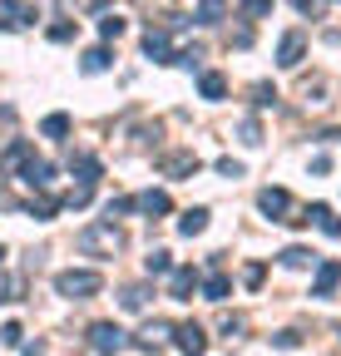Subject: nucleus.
<instances>
[{"label": "nucleus", "instance_id": "obj_26", "mask_svg": "<svg viewBox=\"0 0 341 356\" xmlns=\"http://www.w3.org/2000/svg\"><path fill=\"white\" fill-rule=\"evenodd\" d=\"M40 134H45V139H65V134H69V114H45V119H40Z\"/></svg>", "mask_w": 341, "mask_h": 356}, {"label": "nucleus", "instance_id": "obj_39", "mask_svg": "<svg viewBox=\"0 0 341 356\" xmlns=\"http://www.w3.org/2000/svg\"><path fill=\"white\" fill-rule=\"evenodd\" d=\"M272 341H277V346H282V351H292V346H297V341H302V337H297V332H277V337H272Z\"/></svg>", "mask_w": 341, "mask_h": 356}, {"label": "nucleus", "instance_id": "obj_24", "mask_svg": "<svg viewBox=\"0 0 341 356\" xmlns=\"http://www.w3.org/2000/svg\"><path fill=\"white\" fill-rule=\"evenodd\" d=\"M119 307H124V312H144V307H149V287H144V282L124 287V292H119Z\"/></svg>", "mask_w": 341, "mask_h": 356}, {"label": "nucleus", "instance_id": "obj_6", "mask_svg": "<svg viewBox=\"0 0 341 356\" xmlns=\"http://www.w3.org/2000/svg\"><path fill=\"white\" fill-rule=\"evenodd\" d=\"M90 346H94L99 356H119L124 346H129V337H124L114 322H94V327H90Z\"/></svg>", "mask_w": 341, "mask_h": 356}, {"label": "nucleus", "instance_id": "obj_7", "mask_svg": "<svg viewBox=\"0 0 341 356\" xmlns=\"http://www.w3.org/2000/svg\"><path fill=\"white\" fill-rule=\"evenodd\" d=\"M174 346H178L183 356H203V351H208V332H203L198 322H178V327H174Z\"/></svg>", "mask_w": 341, "mask_h": 356}, {"label": "nucleus", "instance_id": "obj_32", "mask_svg": "<svg viewBox=\"0 0 341 356\" xmlns=\"http://www.w3.org/2000/svg\"><path fill=\"white\" fill-rule=\"evenodd\" d=\"M218 332H223V337H242V332H247V317H228V312H223V317H218Z\"/></svg>", "mask_w": 341, "mask_h": 356}, {"label": "nucleus", "instance_id": "obj_3", "mask_svg": "<svg viewBox=\"0 0 341 356\" xmlns=\"http://www.w3.org/2000/svg\"><path fill=\"white\" fill-rule=\"evenodd\" d=\"M258 208H263L272 222H292V228H302V222H307V213H297V203H292L287 188H263V193H258Z\"/></svg>", "mask_w": 341, "mask_h": 356}, {"label": "nucleus", "instance_id": "obj_40", "mask_svg": "<svg viewBox=\"0 0 341 356\" xmlns=\"http://www.w3.org/2000/svg\"><path fill=\"white\" fill-rule=\"evenodd\" d=\"M0 302H10V282L6 277H0Z\"/></svg>", "mask_w": 341, "mask_h": 356}, {"label": "nucleus", "instance_id": "obj_15", "mask_svg": "<svg viewBox=\"0 0 341 356\" xmlns=\"http://www.w3.org/2000/svg\"><path fill=\"white\" fill-rule=\"evenodd\" d=\"M20 178H25V184H30L35 193H45V184L55 178V163H50V159H30V163L20 168Z\"/></svg>", "mask_w": 341, "mask_h": 356}, {"label": "nucleus", "instance_id": "obj_36", "mask_svg": "<svg viewBox=\"0 0 341 356\" xmlns=\"http://www.w3.org/2000/svg\"><path fill=\"white\" fill-rule=\"evenodd\" d=\"M99 35H104V40H119V35H124V20H119V15H104V20H99Z\"/></svg>", "mask_w": 341, "mask_h": 356}, {"label": "nucleus", "instance_id": "obj_25", "mask_svg": "<svg viewBox=\"0 0 341 356\" xmlns=\"http://www.w3.org/2000/svg\"><path fill=\"white\" fill-rule=\"evenodd\" d=\"M277 262H282V267H312V262H317V252L292 243V248H282V252H277Z\"/></svg>", "mask_w": 341, "mask_h": 356}, {"label": "nucleus", "instance_id": "obj_28", "mask_svg": "<svg viewBox=\"0 0 341 356\" xmlns=\"http://www.w3.org/2000/svg\"><path fill=\"white\" fill-rule=\"evenodd\" d=\"M90 198H94V184H74V188L60 198V208H90Z\"/></svg>", "mask_w": 341, "mask_h": 356}, {"label": "nucleus", "instance_id": "obj_38", "mask_svg": "<svg viewBox=\"0 0 341 356\" xmlns=\"http://www.w3.org/2000/svg\"><path fill=\"white\" fill-rule=\"evenodd\" d=\"M218 173H223V178H242V163H238V159H218Z\"/></svg>", "mask_w": 341, "mask_h": 356}, {"label": "nucleus", "instance_id": "obj_34", "mask_svg": "<svg viewBox=\"0 0 341 356\" xmlns=\"http://www.w3.org/2000/svg\"><path fill=\"white\" fill-rule=\"evenodd\" d=\"M263 277H267L263 262H247V267H242V287H263Z\"/></svg>", "mask_w": 341, "mask_h": 356}, {"label": "nucleus", "instance_id": "obj_23", "mask_svg": "<svg viewBox=\"0 0 341 356\" xmlns=\"http://www.w3.org/2000/svg\"><path fill=\"white\" fill-rule=\"evenodd\" d=\"M203 228H208V208H188V213L178 218V233H183V238H198Z\"/></svg>", "mask_w": 341, "mask_h": 356}, {"label": "nucleus", "instance_id": "obj_33", "mask_svg": "<svg viewBox=\"0 0 341 356\" xmlns=\"http://www.w3.org/2000/svg\"><path fill=\"white\" fill-rule=\"evenodd\" d=\"M74 30H79L74 20H55V25H50V40H55V44H69V40H74Z\"/></svg>", "mask_w": 341, "mask_h": 356}, {"label": "nucleus", "instance_id": "obj_31", "mask_svg": "<svg viewBox=\"0 0 341 356\" xmlns=\"http://www.w3.org/2000/svg\"><path fill=\"white\" fill-rule=\"evenodd\" d=\"M272 15V0H242V20H263Z\"/></svg>", "mask_w": 341, "mask_h": 356}, {"label": "nucleus", "instance_id": "obj_16", "mask_svg": "<svg viewBox=\"0 0 341 356\" xmlns=\"http://www.w3.org/2000/svg\"><path fill=\"white\" fill-rule=\"evenodd\" d=\"M69 173L79 178V184H99V173H104V163H99L94 154H69Z\"/></svg>", "mask_w": 341, "mask_h": 356}, {"label": "nucleus", "instance_id": "obj_17", "mask_svg": "<svg viewBox=\"0 0 341 356\" xmlns=\"http://www.w3.org/2000/svg\"><path fill=\"white\" fill-rule=\"evenodd\" d=\"M302 213H307V222H317L326 238H341V218H336L326 203H312V208H302Z\"/></svg>", "mask_w": 341, "mask_h": 356}, {"label": "nucleus", "instance_id": "obj_18", "mask_svg": "<svg viewBox=\"0 0 341 356\" xmlns=\"http://www.w3.org/2000/svg\"><path fill=\"white\" fill-rule=\"evenodd\" d=\"M198 95H203V99H223V95H228V74L203 70V74H198Z\"/></svg>", "mask_w": 341, "mask_h": 356}, {"label": "nucleus", "instance_id": "obj_19", "mask_svg": "<svg viewBox=\"0 0 341 356\" xmlns=\"http://www.w3.org/2000/svg\"><path fill=\"white\" fill-rule=\"evenodd\" d=\"M109 65H114V55L104 50V44H94V50H84V60H79V70H84V74H104Z\"/></svg>", "mask_w": 341, "mask_h": 356}, {"label": "nucleus", "instance_id": "obj_1", "mask_svg": "<svg viewBox=\"0 0 341 356\" xmlns=\"http://www.w3.org/2000/svg\"><path fill=\"white\" fill-rule=\"evenodd\" d=\"M124 243H129V238H124V228H119V222H90V228H79L74 233V248L84 252V257H119L124 252Z\"/></svg>", "mask_w": 341, "mask_h": 356}, {"label": "nucleus", "instance_id": "obj_35", "mask_svg": "<svg viewBox=\"0 0 341 356\" xmlns=\"http://www.w3.org/2000/svg\"><path fill=\"white\" fill-rule=\"evenodd\" d=\"M0 341H6V346H25V332H20V322H6V327H0Z\"/></svg>", "mask_w": 341, "mask_h": 356}, {"label": "nucleus", "instance_id": "obj_29", "mask_svg": "<svg viewBox=\"0 0 341 356\" xmlns=\"http://www.w3.org/2000/svg\"><path fill=\"white\" fill-rule=\"evenodd\" d=\"M272 104H277V89L267 79H258V84H252V109H272Z\"/></svg>", "mask_w": 341, "mask_h": 356}, {"label": "nucleus", "instance_id": "obj_22", "mask_svg": "<svg viewBox=\"0 0 341 356\" xmlns=\"http://www.w3.org/2000/svg\"><path fill=\"white\" fill-rule=\"evenodd\" d=\"M25 213H35L40 222H45V218H55V213H60V198H50V193H30Z\"/></svg>", "mask_w": 341, "mask_h": 356}, {"label": "nucleus", "instance_id": "obj_2", "mask_svg": "<svg viewBox=\"0 0 341 356\" xmlns=\"http://www.w3.org/2000/svg\"><path fill=\"white\" fill-rule=\"evenodd\" d=\"M55 292L69 297V302H84V297L104 292V277L94 273V267H65V273H55Z\"/></svg>", "mask_w": 341, "mask_h": 356}, {"label": "nucleus", "instance_id": "obj_14", "mask_svg": "<svg viewBox=\"0 0 341 356\" xmlns=\"http://www.w3.org/2000/svg\"><path fill=\"white\" fill-rule=\"evenodd\" d=\"M163 337H174V327L153 317V322H144V327L134 332V346H139V351H158V346H163Z\"/></svg>", "mask_w": 341, "mask_h": 356}, {"label": "nucleus", "instance_id": "obj_21", "mask_svg": "<svg viewBox=\"0 0 341 356\" xmlns=\"http://www.w3.org/2000/svg\"><path fill=\"white\" fill-rule=\"evenodd\" d=\"M144 267H149V277H174V252H168V248H153L149 257H144Z\"/></svg>", "mask_w": 341, "mask_h": 356}, {"label": "nucleus", "instance_id": "obj_12", "mask_svg": "<svg viewBox=\"0 0 341 356\" xmlns=\"http://www.w3.org/2000/svg\"><path fill=\"white\" fill-rule=\"evenodd\" d=\"M228 292H233V277L223 273V262L213 257V273L203 277V297H208V302H228Z\"/></svg>", "mask_w": 341, "mask_h": 356}, {"label": "nucleus", "instance_id": "obj_37", "mask_svg": "<svg viewBox=\"0 0 341 356\" xmlns=\"http://www.w3.org/2000/svg\"><path fill=\"white\" fill-rule=\"evenodd\" d=\"M292 6H297V10H302V15H312V20H317V15L326 10V0H292Z\"/></svg>", "mask_w": 341, "mask_h": 356}, {"label": "nucleus", "instance_id": "obj_8", "mask_svg": "<svg viewBox=\"0 0 341 356\" xmlns=\"http://www.w3.org/2000/svg\"><path fill=\"white\" fill-rule=\"evenodd\" d=\"M302 55H307V35H302V30H287V35L277 40V65H282V70H297V65H302Z\"/></svg>", "mask_w": 341, "mask_h": 356}, {"label": "nucleus", "instance_id": "obj_30", "mask_svg": "<svg viewBox=\"0 0 341 356\" xmlns=\"http://www.w3.org/2000/svg\"><path fill=\"white\" fill-rule=\"evenodd\" d=\"M238 139L258 149V144H263V124H258V119H242V124H238Z\"/></svg>", "mask_w": 341, "mask_h": 356}, {"label": "nucleus", "instance_id": "obj_13", "mask_svg": "<svg viewBox=\"0 0 341 356\" xmlns=\"http://www.w3.org/2000/svg\"><path fill=\"white\" fill-rule=\"evenodd\" d=\"M134 213H149V218H163V213H174V198H168L163 188H149V193H134Z\"/></svg>", "mask_w": 341, "mask_h": 356}, {"label": "nucleus", "instance_id": "obj_9", "mask_svg": "<svg viewBox=\"0 0 341 356\" xmlns=\"http://www.w3.org/2000/svg\"><path fill=\"white\" fill-rule=\"evenodd\" d=\"M193 292H203V277H198V267H174V277H168V297L188 302Z\"/></svg>", "mask_w": 341, "mask_h": 356}, {"label": "nucleus", "instance_id": "obj_11", "mask_svg": "<svg viewBox=\"0 0 341 356\" xmlns=\"http://www.w3.org/2000/svg\"><path fill=\"white\" fill-rule=\"evenodd\" d=\"M336 287H341V262H336V257L317 262V282H312V297H331Z\"/></svg>", "mask_w": 341, "mask_h": 356}, {"label": "nucleus", "instance_id": "obj_4", "mask_svg": "<svg viewBox=\"0 0 341 356\" xmlns=\"http://www.w3.org/2000/svg\"><path fill=\"white\" fill-rule=\"evenodd\" d=\"M144 55L158 60V65H178V50H174V25H153L144 35Z\"/></svg>", "mask_w": 341, "mask_h": 356}, {"label": "nucleus", "instance_id": "obj_41", "mask_svg": "<svg viewBox=\"0 0 341 356\" xmlns=\"http://www.w3.org/2000/svg\"><path fill=\"white\" fill-rule=\"evenodd\" d=\"M0 257H6V243H0Z\"/></svg>", "mask_w": 341, "mask_h": 356}, {"label": "nucleus", "instance_id": "obj_5", "mask_svg": "<svg viewBox=\"0 0 341 356\" xmlns=\"http://www.w3.org/2000/svg\"><path fill=\"white\" fill-rule=\"evenodd\" d=\"M203 168V159L193 154V149H168V154H158V173L163 178H193Z\"/></svg>", "mask_w": 341, "mask_h": 356}, {"label": "nucleus", "instance_id": "obj_27", "mask_svg": "<svg viewBox=\"0 0 341 356\" xmlns=\"http://www.w3.org/2000/svg\"><path fill=\"white\" fill-rule=\"evenodd\" d=\"M0 15H10V25H30L35 20V6H25V0H6Z\"/></svg>", "mask_w": 341, "mask_h": 356}, {"label": "nucleus", "instance_id": "obj_10", "mask_svg": "<svg viewBox=\"0 0 341 356\" xmlns=\"http://www.w3.org/2000/svg\"><path fill=\"white\" fill-rule=\"evenodd\" d=\"M30 159H35V149H30L25 139H10L6 149H0V173H20Z\"/></svg>", "mask_w": 341, "mask_h": 356}, {"label": "nucleus", "instance_id": "obj_20", "mask_svg": "<svg viewBox=\"0 0 341 356\" xmlns=\"http://www.w3.org/2000/svg\"><path fill=\"white\" fill-rule=\"evenodd\" d=\"M228 20V0H198V25H223Z\"/></svg>", "mask_w": 341, "mask_h": 356}]
</instances>
